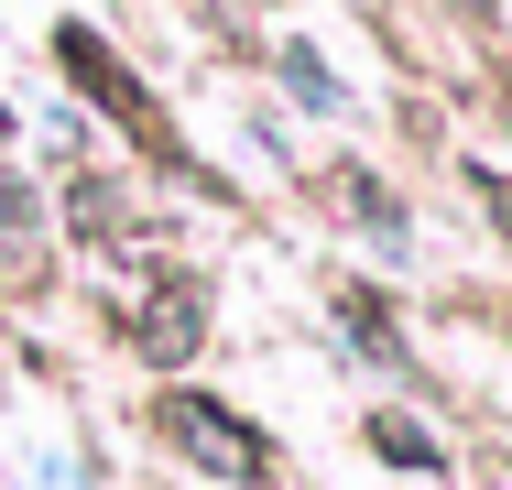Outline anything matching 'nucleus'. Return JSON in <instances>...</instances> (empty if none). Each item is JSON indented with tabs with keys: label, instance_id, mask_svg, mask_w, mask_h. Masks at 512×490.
I'll return each mask as SVG.
<instances>
[{
	"label": "nucleus",
	"instance_id": "obj_1",
	"mask_svg": "<svg viewBox=\"0 0 512 490\" xmlns=\"http://www.w3.org/2000/svg\"><path fill=\"white\" fill-rule=\"evenodd\" d=\"M175 436L197 447L207 469H229V480H262V447H251V436H240V425H229L218 403H175Z\"/></svg>",
	"mask_w": 512,
	"mask_h": 490
},
{
	"label": "nucleus",
	"instance_id": "obj_2",
	"mask_svg": "<svg viewBox=\"0 0 512 490\" xmlns=\"http://www.w3.org/2000/svg\"><path fill=\"white\" fill-rule=\"evenodd\" d=\"M273 66H284V88H295V109H316V120H327V109H349V88H338V66H327L316 44H273Z\"/></svg>",
	"mask_w": 512,
	"mask_h": 490
},
{
	"label": "nucleus",
	"instance_id": "obj_3",
	"mask_svg": "<svg viewBox=\"0 0 512 490\" xmlns=\"http://www.w3.org/2000/svg\"><path fill=\"white\" fill-rule=\"evenodd\" d=\"M469 11H491V0H469Z\"/></svg>",
	"mask_w": 512,
	"mask_h": 490
}]
</instances>
